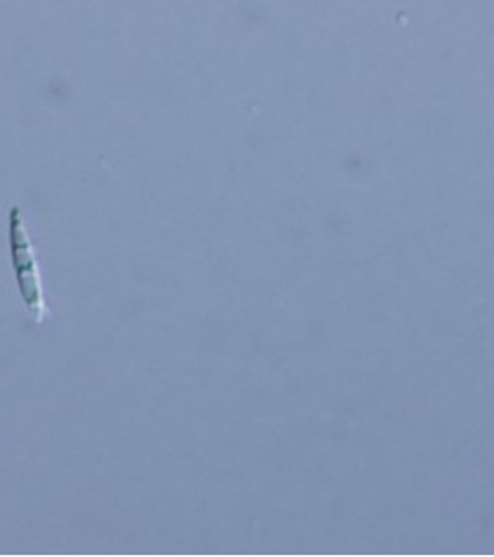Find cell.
<instances>
[{"label":"cell","instance_id":"cell-1","mask_svg":"<svg viewBox=\"0 0 494 557\" xmlns=\"http://www.w3.org/2000/svg\"><path fill=\"white\" fill-rule=\"evenodd\" d=\"M9 245H11L12 269H14L22 301L30 313L32 320L41 323L46 320L48 306L44 299L38 260L22 219L21 207H12L9 213Z\"/></svg>","mask_w":494,"mask_h":557}]
</instances>
